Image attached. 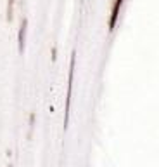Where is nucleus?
Wrapping results in <instances>:
<instances>
[{
    "instance_id": "nucleus-1",
    "label": "nucleus",
    "mask_w": 159,
    "mask_h": 167,
    "mask_svg": "<svg viewBox=\"0 0 159 167\" xmlns=\"http://www.w3.org/2000/svg\"><path fill=\"white\" fill-rule=\"evenodd\" d=\"M74 63L76 54H71V65H69V78H68V97H66V115H64V129H68L69 122V106H71V94H73V78H74Z\"/></svg>"
},
{
    "instance_id": "nucleus-2",
    "label": "nucleus",
    "mask_w": 159,
    "mask_h": 167,
    "mask_svg": "<svg viewBox=\"0 0 159 167\" xmlns=\"http://www.w3.org/2000/svg\"><path fill=\"white\" fill-rule=\"evenodd\" d=\"M125 0H114L112 4V11H111V17H109V32H112L116 28V23H118V17H119V11H121V6Z\"/></svg>"
},
{
    "instance_id": "nucleus-3",
    "label": "nucleus",
    "mask_w": 159,
    "mask_h": 167,
    "mask_svg": "<svg viewBox=\"0 0 159 167\" xmlns=\"http://www.w3.org/2000/svg\"><path fill=\"white\" fill-rule=\"evenodd\" d=\"M26 26H28V21H26V17H23V19H21V25H19V33H17V49H19V54H23V51H24Z\"/></svg>"
},
{
    "instance_id": "nucleus-4",
    "label": "nucleus",
    "mask_w": 159,
    "mask_h": 167,
    "mask_svg": "<svg viewBox=\"0 0 159 167\" xmlns=\"http://www.w3.org/2000/svg\"><path fill=\"white\" fill-rule=\"evenodd\" d=\"M12 12H14V0H7V21L12 19Z\"/></svg>"
}]
</instances>
